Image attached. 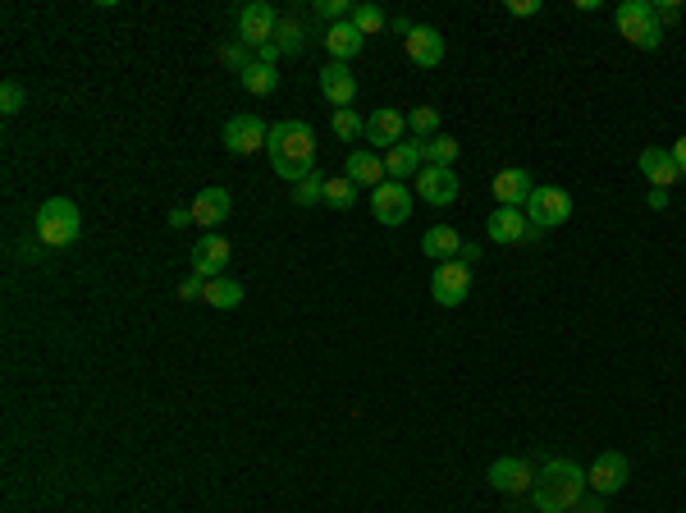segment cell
<instances>
[{
	"mask_svg": "<svg viewBox=\"0 0 686 513\" xmlns=\"http://www.w3.org/2000/svg\"><path fill=\"white\" fill-rule=\"evenodd\" d=\"M353 23H357V33H362V37H376V33H385V28H389V14L366 0V5H353Z\"/></svg>",
	"mask_w": 686,
	"mask_h": 513,
	"instance_id": "obj_28",
	"label": "cell"
},
{
	"mask_svg": "<svg viewBox=\"0 0 686 513\" xmlns=\"http://www.w3.org/2000/svg\"><path fill=\"white\" fill-rule=\"evenodd\" d=\"M266 138H270V129L257 120V115H234V120L225 124V147H229L234 156L266 152Z\"/></svg>",
	"mask_w": 686,
	"mask_h": 513,
	"instance_id": "obj_13",
	"label": "cell"
},
{
	"mask_svg": "<svg viewBox=\"0 0 686 513\" xmlns=\"http://www.w3.org/2000/svg\"><path fill=\"white\" fill-rule=\"evenodd\" d=\"M229 257H234V248H229L225 234H202V239L193 243V252H188L193 275H202V280H220L225 266H229Z\"/></svg>",
	"mask_w": 686,
	"mask_h": 513,
	"instance_id": "obj_9",
	"label": "cell"
},
{
	"mask_svg": "<svg viewBox=\"0 0 686 513\" xmlns=\"http://www.w3.org/2000/svg\"><path fill=\"white\" fill-rule=\"evenodd\" d=\"M462 193L458 175H453V165H421L417 170V197L426 207H453Z\"/></svg>",
	"mask_w": 686,
	"mask_h": 513,
	"instance_id": "obj_8",
	"label": "cell"
},
{
	"mask_svg": "<svg viewBox=\"0 0 686 513\" xmlns=\"http://www.w3.org/2000/svg\"><path fill=\"white\" fill-rule=\"evenodd\" d=\"M23 101H28V92H23V83H14V78H5V88H0V115H19Z\"/></svg>",
	"mask_w": 686,
	"mask_h": 513,
	"instance_id": "obj_34",
	"label": "cell"
},
{
	"mask_svg": "<svg viewBox=\"0 0 686 513\" xmlns=\"http://www.w3.org/2000/svg\"><path fill=\"white\" fill-rule=\"evenodd\" d=\"M279 55H284V51H279V46H275V42L257 46V60H261V65H279Z\"/></svg>",
	"mask_w": 686,
	"mask_h": 513,
	"instance_id": "obj_41",
	"label": "cell"
},
{
	"mask_svg": "<svg viewBox=\"0 0 686 513\" xmlns=\"http://www.w3.org/2000/svg\"><path fill=\"white\" fill-rule=\"evenodd\" d=\"M229 207H234V197L225 193V188L220 184H211V188H202V193L193 197V225H202L206 234H215V225H220V220H229Z\"/></svg>",
	"mask_w": 686,
	"mask_h": 513,
	"instance_id": "obj_17",
	"label": "cell"
},
{
	"mask_svg": "<svg viewBox=\"0 0 686 513\" xmlns=\"http://www.w3.org/2000/svg\"><path fill=\"white\" fill-rule=\"evenodd\" d=\"M165 225H170L174 234H179V230H188V225H193V211H188V207H174L170 216H165Z\"/></svg>",
	"mask_w": 686,
	"mask_h": 513,
	"instance_id": "obj_40",
	"label": "cell"
},
{
	"mask_svg": "<svg viewBox=\"0 0 686 513\" xmlns=\"http://www.w3.org/2000/svg\"><path fill=\"white\" fill-rule=\"evenodd\" d=\"M33 230H37V243H46V248H69L83 234V216H78V207L69 197H46L42 207H37Z\"/></svg>",
	"mask_w": 686,
	"mask_h": 513,
	"instance_id": "obj_3",
	"label": "cell"
},
{
	"mask_svg": "<svg viewBox=\"0 0 686 513\" xmlns=\"http://www.w3.org/2000/svg\"><path fill=\"white\" fill-rule=\"evenodd\" d=\"M581 513H604V509H600V504H595V500H590V504H586V509H581Z\"/></svg>",
	"mask_w": 686,
	"mask_h": 513,
	"instance_id": "obj_45",
	"label": "cell"
},
{
	"mask_svg": "<svg viewBox=\"0 0 686 513\" xmlns=\"http://www.w3.org/2000/svg\"><path fill=\"white\" fill-rule=\"evenodd\" d=\"M426 165V156H421V142L417 138H403L398 147H389L385 152V175L394 179V184H403V179H417V170Z\"/></svg>",
	"mask_w": 686,
	"mask_h": 513,
	"instance_id": "obj_19",
	"label": "cell"
},
{
	"mask_svg": "<svg viewBox=\"0 0 686 513\" xmlns=\"http://www.w3.org/2000/svg\"><path fill=\"white\" fill-rule=\"evenodd\" d=\"M586 486H590L586 472H581L572 459H549L545 468L536 472L531 495H536L540 513H572L581 504V495H586Z\"/></svg>",
	"mask_w": 686,
	"mask_h": 513,
	"instance_id": "obj_2",
	"label": "cell"
},
{
	"mask_svg": "<svg viewBox=\"0 0 686 513\" xmlns=\"http://www.w3.org/2000/svg\"><path fill=\"white\" fill-rule=\"evenodd\" d=\"M654 19H659V28H664V23H677L682 19V5H673V0H654Z\"/></svg>",
	"mask_w": 686,
	"mask_h": 513,
	"instance_id": "obj_38",
	"label": "cell"
},
{
	"mask_svg": "<svg viewBox=\"0 0 686 513\" xmlns=\"http://www.w3.org/2000/svg\"><path fill=\"white\" fill-rule=\"evenodd\" d=\"M403 133H408V115H398L394 106H385V110H376L371 120H366V138L376 142V147H398L403 142Z\"/></svg>",
	"mask_w": 686,
	"mask_h": 513,
	"instance_id": "obj_20",
	"label": "cell"
},
{
	"mask_svg": "<svg viewBox=\"0 0 686 513\" xmlns=\"http://www.w3.org/2000/svg\"><path fill=\"white\" fill-rule=\"evenodd\" d=\"M485 234H490L494 243H540L545 239V230L531 225L526 211H517V207H494L490 220H485Z\"/></svg>",
	"mask_w": 686,
	"mask_h": 513,
	"instance_id": "obj_6",
	"label": "cell"
},
{
	"mask_svg": "<svg viewBox=\"0 0 686 513\" xmlns=\"http://www.w3.org/2000/svg\"><path fill=\"white\" fill-rule=\"evenodd\" d=\"M613 19H618V33L627 37L636 51H659L664 28H659V19H654V0H622Z\"/></svg>",
	"mask_w": 686,
	"mask_h": 513,
	"instance_id": "obj_4",
	"label": "cell"
},
{
	"mask_svg": "<svg viewBox=\"0 0 686 513\" xmlns=\"http://www.w3.org/2000/svg\"><path fill=\"white\" fill-rule=\"evenodd\" d=\"M641 175L650 179V188H673V184H682V170H677V161H673V152L668 147H645L641 152Z\"/></svg>",
	"mask_w": 686,
	"mask_h": 513,
	"instance_id": "obj_18",
	"label": "cell"
},
{
	"mask_svg": "<svg viewBox=\"0 0 686 513\" xmlns=\"http://www.w3.org/2000/svg\"><path fill=\"white\" fill-rule=\"evenodd\" d=\"M526 220L531 225H540V230H558V225H568L572 220V193L558 184H536V193H531V202H526Z\"/></svg>",
	"mask_w": 686,
	"mask_h": 513,
	"instance_id": "obj_5",
	"label": "cell"
},
{
	"mask_svg": "<svg viewBox=\"0 0 686 513\" xmlns=\"http://www.w3.org/2000/svg\"><path fill=\"white\" fill-rule=\"evenodd\" d=\"M316 14L330 23H348L353 19V5H348V0H316Z\"/></svg>",
	"mask_w": 686,
	"mask_h": 513,
	"instance_id": "obj_35",
	"label": "cell"
},
{
	"mask_svg": "<svg viewBox=\"0 0 686 513\" xmlns=\"http://www.w3.org/2000/svg\"><path fill=\"white\" fill-rule=\"evenodd\" d=\"M348 179H353L357 188H380L385 184V156L376 152H366V147H357L353 156H348Z\"/></svg>",
	"mask_w": 686,
	"mask_h": 513,
	"instance_id": "obj_23",
	"label": "cell"
},
{
	"mask_svg": "<svg viewBox=\"0 0 686 513\" xmlns=\"http://www.w3.org/2000/svg\"><path fill=\"white\" fill-rule=\"evenodd\" d=\"M325 51H330V60H339V65H348V60H353L357 51H362L366 46V37L357 33V23L348 19V23H330V28H325Z\"/></svg>",
	"mask_w": 686,
	"mask_h": 513,
	"instance_id": "obj_22",
	"label": "cell"
},
{
	"mask_svg": "<svg viewBox=\"0 0 686 513\" xmlns=\"http://www.w3.org/2000/svg\"><path fill=\"white\" fill-rule=\"evenodd\" d=\"M458 262H467V266H476V262H481V243H462Z\"/></svg>",
	"mask_w": 686,
	"mask_h": 513,
	"instance_id": "obj_42",
	"label": "cell"
},
{
	"mask_svg": "<svg viewBox=\"0 0 686 513\" xmlns=\"http://www.w3.org/2000/svg\"><path fill=\"white\" fill-rule=\"evenodd\" d=\"M266 156H270V165H275V175L284 179V184H302L307 175H316V133H311L302 120L270 124Z\"/></svg>",
	"mask_w": 686,
	"mask_h": 513,
	"instance_id": "obj_1",
	"label": "cell"
},
{
	"mask_svg": "<svg viewBox=\"0 0 686 513\" xmlns=\"http://www.w3.org/2000/svg\"><path fill=\"white\" fill-rule=\"evenodd\" d=\"M220 55H225V65H234L238 74H243V69L252 65V60H247V46H243V42H229V46H225V51H220Z\"/></svg>",
	"mask_w": 686,
	"mask_h": 513,
	"instance_id": "obj_37",
	"label": "cell"
},
{
	"mask_svg": "<svg viewBox=\"0 0 686 513\" xmlns=\"http://www.w3.org/2000/svg\"><path fill=\"white\" fill-rule=\"evenodd\" d=\"M202 289H206L202 275H188V280L174 289V298H179V303H202Z\"/></svg>",
	"mask_w": 686,
	"mask_h": 513,
	"instance_id": "obj_36",
	"label": "cell"
},
{
	"mask_svg": "<svg viewBox=\"0 0 686 513\" xmlns=\"http://www.w3.org/2000/svg\"><path fill=\"white\" fill-rule=\"evenodd\" d=\"M321 97L330 101L334 110H348L357 101V74L348 65H339V60H330V65L321 69Z\"/></svg>",
	"mask_w": 686,
	"mask_h": 513,
	"instance_id": "obj_16",
	"label": "cell"
},
{
	"mask_svg": "<svg viewBox=\"0 0 686 513\" xmlns=\"http://www.w3.org/2000/svg\"><path fill=\"white\" fill-rule=\"evenodd\" d=\"M275 46L284 55H298L302 46H307V28H302L298 19H279V28H275Z\"/></svg>",
	"mask_w": 686,
	"mask_h": 513,
	"instance_id": "obj_30",
	"label": "cell"
},
{
	"mask_svg": "<svg viewBox=\"0 0 686 513\" xmlns=\"http://www.w3.org/2000/svg\"><path fill=\"white\" fill-rule=\"evenodd\" d=\"M293 202H298V207H316V202H325V175H307L302 184H293Z\"/></svg>",
	"mask_w": 686,
	"mask_h": 513,
	"instance_id": "obj_33",
	"label": "cell"
},
{
	"mask_svg": "<svg viewBox=\"0 0 686 513\" xmlns=\"http://www.w3.org/2000/svg\"><path fill=\"white\" fill-rule=\"evenodd\" d=\"M467 294H472V266L467 262H440L435 266V275H430V298L440 307H458L467 303Z\"/></svg>",
	"mask_w": 686,
	"mask_h": 513,
	"instance_id": "obj_7",
	"label": "cell"
},
{
	"mask_svg": "<svg viewBox=\"0 0 686 513\" xmlns=\"http://www.w3.org/2000/svg\"><path fill=\"white\" fill-rule=\"evenodd\" d=\"M645 202H650V211H668V193H664V188H650V197H645Z\"/></svg>",
	"mask_w": 686,
	"mask_h": 513,
	"instance_id": "obj_44",
	"label": "cell"
},
{
	"mask_svg": "<svg viewBox=\"0 0 686 513\" xmlns=\"http://www.w3.org/2000/svg\"><path fill=\"white\" fill-rule=\"evenodd\" d=\"M357 202V184L348 175H334V179H325V207H334V211H348Z\"/></svg>",
	"mask_w": 686,
	"mask_h": 513,
	"instance_id": "obj_29",
	"label": "cell"
},
{
	"mask_svg": "<svg viewBox=\"0 0 686 513\" xmlns=\"http://www.w3.org/2000/svg\"><path fill=\"white\" fill-rule=\"evenodd\" d=\"M668 152H673L677 170H682V175H686V133H682V138H677V142H673V147H668Z\"/></svg>",
	"mask_w": 686,
	"mask_h": 513,
	"instance_id": "obj_43",
	"label": "cell"
},
{
	"mask_svg": "<svg viewBox=\"0 0 686 513\" xmlns=\"http://www.w3.org/2000/svg\"><path fill=\"white\" fill-rule=\"evenodd\" d=\"M513 19H531V14H540V0H508L504 5Z\"/></svg>",
	"mask_w": 686,
	"mask_h": 513,
	"instance_id": "obj_39",
	"label": "cell"
},
{
	"mask_svg": "<svg viewBox=\"0 0 686 513\" xmlns=\"http://www.w3.org/2000/svg\"><path fill=\"white\" fill-rule=\"evenodd\" d=\"M485 477H490L494 491H504V495H526L536 486V468L522 463V459H494Z\"/></svg>",
	"mask_w": 686,
	"mask_h": 513,
	"instance_id": "obj_15",
	"label": "cell"
},
{
	"mask_svg": "<svg viewBox=\"0 0 686 513\" xmlns=\"http://www.w3.org/2000/svg\"><path fill=\"white\" fill-rule=\"evenodd\" d=\"M408 129L417 133V142H430L435 133H440V110H435V106H417L408 115Z\"/></svg>",
	"mask_w": 686,
	"mask_h": 513,
	"instance_id": "obj_31",
	"label": "cell"
},
{
	"mask_svg": "<svg viewBox=\"0 0 686 513\" xmlns=\"http://www.w3.org/2000/svg\"><path fill=\"white\" fill-rule=\"evenodd\" d=\"M371 216H376L380 225H403V220L412 216V193H408V184H394V179H385L380 188H371Z\"/></svg>",
	"mask_w": 686,
	"mask_h": 513,
	"instance_id": "obj_10",
	"label": "cell"
},
{
	"mask_svg": "<svg viewBox=\"0 0 686 513\" xmlns=\"http://www.w3.org/2000/svg\"><path fill=\"white\" fill-rule=\"evenodd\" d=\"M458 138H449V133H435L430 142H421V156H426V165H453L458 161Z\"/></svg>",
	"mask_w": 686,
	"mask_h": 513,
	"instance_id": "obj_27",
	"label": "cell"
},
{
	"mask_svg": "<svg viewBox=\"0 0 686 513\" xmlns=\"http://www.w3.org/2000/svg\"><path fill=\"white\" fill-rule=\"evenodd\" d=\"M243 284L238 280H225V275H220V280H206V289H202V303L206 307H215V312H234V307H243Z\"/></svg>",
	"mask_w": 686,
	"mask_h": 513,
	"instance_id": "obj_25",
	"label": "cell"
},
{
	"mask_svg": "<svg viewBox=\"0 0 686 513\" xmlns=\"http://www.w3.org/2000/svg\"><path fill=\"white\" fill-rule=\"evenodd\" d=\"M490 188H494V197H499V207L526 211L531 193H536V175H531V170H522V165H513V170H499Z\"/></svg>",
	"mask_w": 686,
	"mask_h": 513,
	"instance_id": "obj_14",
	"label": "cell"
},
{
	"mask_svg": "<svg viewBox=\"0 0 686 513\" xmlns=\"http://www.w3.org/2000/svg\"><path fill=\"white\" fill-rule=\"evenodd\" d=\"M421 252H426V257H435V262H458L462 234L453 230V225H435V230L421 234Z\"/></svg>",
	"mask_w": 686,
	"mask_h": 513,
	"instance_id": "obj_24",
	"label": "cell"
},
{
	"mask_svg": "<svg viewBox=\"0 0 686 513\" xmlns=\"http://www.w3.org/2000/svg\"><path fill=\"white\" fill-rule=\"evenodd\" d=\"M275 28H279V14H275V5H266V0H252V5L238 14V42L243 46L275 42Z\"/></svg>",
	"mask_w": 686,
	"mask_h": 513,
	"instance_id": "obj_11",
	"label": "cell"
},
{
	"mask_svg": "<svg viewBox=\"0 0 686 513\" xmlns=\"http://www.w3.org/2000/svg\"><path fill=\"white\" fill-rule=\"evenodd\" d=\"M238 83H243L247 97H270V92L279 88V69L275 65H261V60H252V65L238 74Z\"/></svg>",
	"mask_w": 686,
	"mask_h": 513,
	"instance_id": "obj_26",
	"label": "cell"
},
{
	"mask_svg": "<svg viewBox=\"0 0 686 513\" xmlns=\"http://www.w3.org/2000/svg\"><path fill=\"white\" fill-rule=\"evenodd\" d=\"M627 477H632V468H627V459H622L618 449H604L600 459L586 468V481L595 495H618L627 486Z\"/></svg>",
	"mask_w": 686,
	"mask_h": 513,
	"instance_id": "obj_12",
	"label": "cell"
},
{
	"mask_svg": "<svg viewBox=\"0 0 686 513\" xmlns=\"http://www.w3.org/2000/svg\"><path fill=\"white\" fill-rule=\"evenodd\" d=\"M403 51H408V60L417 69H435L444 60V37L435 33V28H412V37L403 42Z\"/></svg>",
	"mask_w": 686,
	"mask_h": 513,
	"instance_id": "obj_21",
	"label": "cell"
},
{
	"mask_svg": "<svg viewBox=\"0 0 686 513\" xmlns=\"http://www.w3.org/2000/svg\"><path fill=\"white\" fill-rule=\"evenodd\" d=\"M334 138L343 142L366 138V120H357V110H334Z\"/></svg>",
	"mask_w": 686,
	"mask_h": 513,
	"instance_id": "obj_32",
	"label": "cell"
}]
</instances>
